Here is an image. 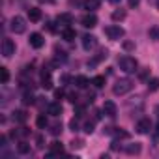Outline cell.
I'll return each mask as SVG.
<instances>
[{
	"instance_id": "cell-31",
	"label": "cell",
	"mask_w": 159,
	"mask_h": 159,
	"mask_svg": "<svg viewBox=\"0 0 159 159\" xmlns=\"http://www.w3.org/2000/svg\"><path fill=\"white\" fill-rule=\"evenodd\" d=\"M94 125H96L94 122H86V124H84V131H86V133H94Z\"/></svg>"
},
{
	"instance_id": "cell-35",
	"label": "cell",
	"mask_w": 159,
	"mask_h": 159,
	"mask_svg": "<svg viewBox=\"0 0 159 159\" xmlns=\"http://www.w3.org/2000/svg\"><path fill=\"white\" fill-rule=\"evenodd\" d=\"M83 144H84L83 140H73V142H71V146H73V148H81Z\"/></svg>"
},
{
	"instance_id": "cell-40",
	"label": "cell",
	"mask_w": 159,
	"mask_h": 159,
	"mask_svg": "<svg viewBox=\"0 0 159 159\" xmlns=\"http://www.w3.org/2000/svg\"><path fill=\"white\" fill-rule=\"evenodd\" d=\"M155 114H157V118H159V105L155 107Z\"/></svg>"
},
{
	"instance_id": "cell-23",
	"label": "cell",
	"mask_w": 159,
	"mask_h": 159,
	"mask_svg": "<svg viewBox=\"0 0 159 159\" xmlns=\"http://www.w3.org/2000/svg\"><path fill=\"white\" fill-rule=\"evenodd\" d=\"M26 118H28V114L25 111H15L13 112V120L15 122H26Z\"/></svg>"
},
{
	"instance_id": "cell-13",
	"label": "cell",
	"mask_w": 159,
	"mask_h": 159,
	"mask_svg": "<svg viewBox=\"0 0 159 159\" xmlns=\"http://www.w3.org/2000/svg\"><path fill=\"white\" fill-rule=\"evenodd\" d=\"M56 23L62 25V28H67V26L73 23V15H71V13H62V15H58Z\"/></svg>"
},
{
	"instance_id": "cell-11",
	"label": "cell",
	"mask_w": 159,
	"mask_h": 159,
	"mask_svg": "<svg viewBox=\"0 0 159 159\" xmlns=\"http://www.w3.org/2000/svg\"><path fill=\"white\" fill-rule=\"evenodd\" d=\"M41 86L45 90H51L52 88V79H51V71L49 69H43L41 71Z\"/></svg>"
},
{
	"instance_id": "cell-17",
	"label": "cell",
	"mask_w": 159,
	"mask_h": 159,
	"mask_svg": "<svg viewBox=\"0 0 159 159\" xmlns=\"http://www.w3.org/2000/svg\"><path fill=\"white\" fill-rule=\"evenodd\" d=\"M75 30L71 28V26H67V28H62V39H66V41H73L75 39Z\"/></svg>"
},
{
	"instance_id": "cell-29",
	"label": "cell",
	"mask_w": 159,
	"mask_h": 159,
	"mask_svg": "<svg viewBox=\"0 0 159 159\" xmlns=\"http://www.w3.org/2000/svg\"><path fill=\"white\" fill-rule=\"evenodd\" d=\"M38 125H39V127H45V125H47V116H45V114H39V116H38Z\"/></svg>"
},
{
	"instance_id": "cell-10",
	"label": "cell",
	"mask_w": 159,
	"mask_h": 159,
	"mask_svg": "<svg viewBox=\"0 0 159 159\" xmlns=\"http://www.w3.org/2000/svg\"><path fill=\"white\" fill-rule=\"evenodd\" d=\"M62 153H64V146H62V142H51L49 152H47V157H54V155H62Z\"/></svg>"
},
{
	"instance_id": "cell-21",
	"label": "cell",
	"mask_w": 159,
	"mask_h": 159,
	"mask_svg": "<svg viewBox=\"0 0 159 159\" xmlns=\"http://www.w3.org/2000/svg\"><path fill=\"white\" fill-rule=\"evenodd\" d=\"M148 90L150 92H157L159 90V79L157 77H153V79H150V81H148Z\"/></svg>"
},
{
	"instance_id": "cell-19",
	"label": "cell",
	"mask_w": 159,
	"mask_h": 159,
	"mask_svg": "<svg viewBox=\"0 0 159 159\" xmlns=\"http://www.w3.org/2000/svg\"><path fill=\"white\" fill-rule=\"evenodd\" d=\"M148 36H150V39L159 41V25H153V26L148 30Z\"/></svg>"
},
{
	"instance_id": "cell-7",
	"label": "cell",
	"mask_w": 159,
	"mask_h": 159,
	"mask_svg": "<svg viewBox=\"0 0 159 159\" xmlns=\"http://www.w3.org/2000/svg\"><path fill=\"white\" fill-rule=\"evenodd\" d=\"M137 131H139L140 135L150 133V131H152V122H150V118H142V120H139V122H137Z\"/></svg>"
},
{
	"instance_id": "cell-24",
	"label": "cell",
	"mask_w": 159,
	"mask_h": 159,
	"mask_svg": "<svg viewBox=\"0 0 159 159\" xmlns=\"http://www.w3.org/2000/svg\"><path fill=\"white\" fill-rule=\"evenodd\" d=\"M92 84H94L96 88H103V86H105V77H103V75H98V77H94Z\"/></svg>"
},
{
	"instance_id": "cell-2",
	"label": "cell",
	"mask_w": 159,
	"mask_h": 159,
	"mask_svg": "<svg viewBox=\"0 0 159 159\" xmlns=\"http://www.w3.org/2000/svg\"><path fill=\"white\" fill-rule=\"evenodd\" d=\"M118 66H120V69L124 73H135L137 67H139V64H137V60L133 56H122V58H118Z\"/></svg>"
},
{
	"instance_id": "cell-39",
	"label": "cell",
	"mask_w": 159,
	"mask_h": 159,
	"mask_svg": "<svg viewBox=\"0 0 159 159\" xmlns=\"http://www.w3.org/2000/svg\"><path fill=\"white\" fill-rule=\"evenodd\" d=\"M109 2H112V4H120L122 0H109Z\"/></svg>"
},
{
	"instance_id": "cell-8",
	"label": "cell",
	"mask_w": 159,
	"mask_h": 159,
	"mask_svg": "<svg viewBox=\"0 0 159 159\" xmlns=\"http://www.w3.org/2000/svg\"><path fill=\"white\" fill-rule=\"evenodd\" d=\"M30 45L34 47V49H41L43 45H45V39H43V36L41 34H38V32H34V34H30Z\"/></svg>"
},
{
	"instance_id": "cell-33",
	"label": "cell",
	"mask_w": 159,
	"mask_h": 159,
	"mask_svg": "<svg viewBox=\"0 0 159 159\" xmlns=\"http://www.w3.org/2000/svg\"><path fill=\"white\" fill-rule=\"evenodd\" d=\"M69 127H71V131H77V129H79V124H77V120H75V118L69 122Z\"/></svg>"
},
{
	"instance_id": "cell-26",
	"label": "cell",
	"mask_w": 159,
	"mask_h": 159,
	"mask_svg": "<svg viewBox=\"0 0 159 159\" xmlns=\"http://www.w3.org/2000/svg\"><path fill=\"white\" fill-rule=\"evenodd\" d=\"M125 19V11L124 10H114L112 11V21H124Z\"/></svg>"
},
{
	"instance_id": "cell-32",
	"label": "cell",
	"mask_w": 159,
	"mask_h": 159,
	"mask_svg": "<svg viewBox=\"0 0 159 159\" xmlns=\"http://www.w3.org/2000/svg\"><path fill=\"white\" fill-rule=\"evenodd\" d=\"M60 131H62V125H60V124H54V125H52V129H51V133H52V135H58Z\"/></svg>"
},
{
	"instance_id": "cell-9",
	"label": "cell",
	"mask_w": 159,
	"mask_h": 159,
	"mask_svg": "<svg viewBox=\"0 0 159 159\" xmlns=\"http://www.w3.org/2000/svg\"><path fill=\"white\" fill-rule=\"evenodd\" d=\"M103 112L109 116V118H114L118 114V107L114 105V101H105L103 103Z\"/></svg>"
},
{
	"instance_id": "cell-34",
	"label": "cell",
	"mask_w": 159,
	"mask_h": 159,
	"mask_svg": "<svg viewBox=\"0 0 159 159\" xmlns=\"http://www.w3.org/2000/svg\"><path fill=\"white\" fill-rule=\"evenodd\" d=\"M127 4H129V8H137L140 4V0H127Z\"/></svg>"
},
{
	"instance_id": "cell-15",
	"label": "cell",
	"mask_w": 159,
	"mask_h": 159,
	"mask_svg": "<svg viewBox=\"0 0 159 159\" xmlns=\"http://www.w3.org/2000/svg\"><path fill=\"white\" fill-rule=\"evenodd\" d=\"M47 112L52 114V116H60V114H62V105H60L58 101H54V103H51V105L47 107Z\"/></svg>"
},
{
	"instance_id": "cell-27",
	"label": "cell",
	"mask_w": 159,
	"mask_h": 159,
	"mask_svg": "<svg viewBox=\"0 0 159 159\" xmlns=\"http://www.w3.org/2000/svg\"><path fill=\"white\" fill-rule=\"evenodd\" d=\"M114 135H116V139H127L129 137V133L124 131V129H120V127H114Z\"/></svg>"
},
{
	"instance_id": "cell-12",
	"label": "cell",
	"mask_w": 159,
	"mask_h": 159,
	"mask_svg": "<svg viewBox=\"0 0 159 159\" xmlns=\"http://www.w3.org/2000/svg\"><path fill=\"white\" fill-rule=\"evenodd\" d=\"M81 23H83L84 28H94V26H98V17L94 13H88V15H84L81 19Z\"/></svg>"
},
{
	"instance_id": "cell-14",
	"label": "cell",
	"mask_w": 159,
	"mask_h": 159,
	"mask_svg": "<svg viewBox=\"0 0 159 159\" xmlns=\"http://www.w3.org/2000/svg\"><path fill=\"white\" fill-rule=\"evenodd\" d=\"M73 83H75V86H77V88H81V90H83V88H86V86L90 84V81H88L84 75H77V77L73 79Z\"/></svg>"
},
{
	"instance_id": "cell-5",
	"label": "cell",
	"mask_w": 159,
	"mask_h": 159,
	"mask_svg": "<svg viewBox=\"0 0 159 159\" xmlns=\"http://www.w3.org/2000/svg\"><path fill=\"white\" fill-rule=\"evenodd\" d=\"M11 54H15V43H13V39L4 38L2 39V56L4 58H10Z\"/></svg>"
},
{
	"instance_id": "cell-41",
	"label": "cell",
	"mask_w": 159,
	"mask_h": 159,
	"mask_svg": "<svg viewBox=\"0 0 159 159\" xmlns=\"http://www.w3.org/2000/svg\"><path fill=\"white\" fill-rule=\"evenodd\" d=\"M157 10H159V0H157Z\"/></svg>"
},
{
	"instance_id": "cell-22",
	"label": "cell",
	"mask_w": 159,
	"mask_h": 159,
	"mask_svg": "<svg viewBox=\"0 0 159 159\" xmlns=\"http://www.w3.org/2000/svg\"><path fill=\"white\" fill-rule=\"evenodd\" d=\"M8 81H10V71H8V67H0V83L6 84Z\"/></svg>"
},
{
	"instance_id": "cell-28",
	"label": "cell",
	"mask_w": 159,
	"mask_h": 159,
	"mask_svg": "<svg viewBox=\"0 0 159 159\" xmlns=\"http://www.w3.org/2000/svg\"><path fill=\"white\" fill-rule=\"evenodd\" d=\"M34 101H36V99H34V96H32V94H28V92H26V94L23 96V103H25V105H32Z\"/></svg>"
},
{
	"instance_id": "cell-37",
	"label": "cell",
	"mask_w": 159,
	"mask_h": 159,
	"mask_svg": "<svg viewBox=\"0 0 159 159\" xmlns=\"http://www.w3.org/2000/svg\"><path fill=\"white\" fill-rule=\"evenodd\" d=\"M54 98H56V99H62V98H64V90H56V92H54Z\"/></svg>"
},
{
	"instance_id": "cell-25",
	"label": "cell",
	"mask_w": 159,
	"mask_h": 159,
	"mask_svg": "<svg viewBox=\"0 0 159 159\" xmlns=\"http://www.w3.org/2000/svg\"><path fill=\"white\" fill-rule=\"evenodd\" d=\"M125 152L129 153V155H135V153H140V144H129L127 148H125Z\"/></svg>"
},
{
	"instance_id": "cell-36",
	"label": "cell",
	"mask_w": 159,
	"mask_h": 159,
	"mask_svg": "<svg viewBox=\"0 0 159 159\" xmlns=\"http://www.w3.org/2000/svg\"><path fill=\"white\" fill-rule=\"evenodd\" d=\"M83 114H84V107L79 105V107H77V114H75V116H83Z\"/></svg>"
},
{
	"instance_id": "cell-38",
	"label": "cell",
	"mask_w": 159,
	"mask_h": 159,
	"mask_svg": "<svg viewBox=\"0 0 159 159\" xmlns=\"http://www.w3.org/2000/svg\"><path fill=\"white\" fill-rule=\"evenodd\" d=\"M155 137L159 139V118H157V125H155Z\"/></svg>"
},
{
	"instance_id": "cell-6",
	"label": "cell",
	"mask_w": 159,
	"mask_h": 159,
	"mask_svg": "<svg viewBox=\"0 0 159 159\" xmlns=\"http://www.w3.org/2000/svg\"><path fill=\"white\" fill-rule=\"evenodd\" d=\"M96 45H98V38H96V36H92V34L83 36V49H84V51H92Z\"/></svg>"
},
{
	"instance_id": "cell-16",
	"label": "cell",
	"mask_w": 159,
	"mask_h": 159,
	"mask_svg": "<svg viewBox=\"0 0 159 159\" xmlns=\"http://www.w3.org/2000/svg\"><path fill=\"white\" fill-rule=\"evenodd\" d=\"M28 19H30L32 23H38V21L41 19V10H39V8H30V10H28Z\"/></svg>"
},
{
	"instance_id": "cell-4",
	"label": "cell",
	"mask_w": 159,
	"mask_h": 159,
	"mask_svg": "<svg viewBox=\"0 0 159 159\" xmlns=\"http://www.w3.org/2000/svg\"><path fill=\"white\" fill-rule=\"evenodd\" d=\"M124 34H125V30L122 26H118V25H111V26L105 28V36L109 39H112V41H118L120 38H124Z\"/></svg>"
},
{
	"instance_id": "cell-20",
	"label": "cell",
	"mask_w": 159,
	"mask_h": 159,
	"mask_svg": "<svg viewBox=\"0 0 159 159\" xmlns=\"http://www.w3.org/2000/svg\"><path fill=\"white\" fill-rule=\"evenodd\" d=\"M99 4H101V0H86V2H84V8L90 10V11H94V10L99 8Z\"/></svg>"
},
{
	"instance_id": "cell-30",
	"label": "cell",
	"mask_w": 159,
	"mask_h": 159,
	"mask_svg": "<svg viewBox=\"0 0 159 159\" xmlns=\"http://www.w3.org/2000/svg\"><path fill=\"white\" fill-rule=\"evenodd\" d=\"M67 99H69L71 103H79V96H77L75 92H69V94H67Z\"/></svg>"
},
{
	"instance_id": "cell-18",
	"label": "cell",
	"mask_w": 159,
	"mask_h": 159,
	"mask_svg": "<svg viewBox=\"0 0 159 159\" xmlns=\"http://www.w3.org/2000/svg\"><path fill=\"white\" fill-rule=\"evenodd\" d=\"M17 152H19V153H23V155L30 153V144H28V142H25V140H21V142L17 144Z\"/></svg>"
},
{
	"instance_id": "cell-1",
	"label": "cell",
	"mask_w": 159,
	"mask_h": 159,
	"mask_svg": "<svg viewBox=\"0 0 159 159\" xmlns=\"http://www.w3.org/2000/svg\"><path fill=\"white\" fill-rule=\"evenodd\" d=\"M133 86H135V83L131 79H120V81H116V84L112 86V92H114V96H125V94H129L133 90Z\"/></svg>"
},
{
	"instance_id": "cell-3",
	"label": "cell",
	"mask_w": 159,
	"mask_h": 159,
	"mask_svg": "<svg viewBox=\"0 0 159 159\" xmlns=\"http://www.w3.org/2000/svg\"><path fill=\"white\" fill-rule=\"evenodd\" d=\"M10 28H11L15 34H25V32H26V19L21 17V15H15V17L10 21Z\"/></svg>"
}]
</instances>
